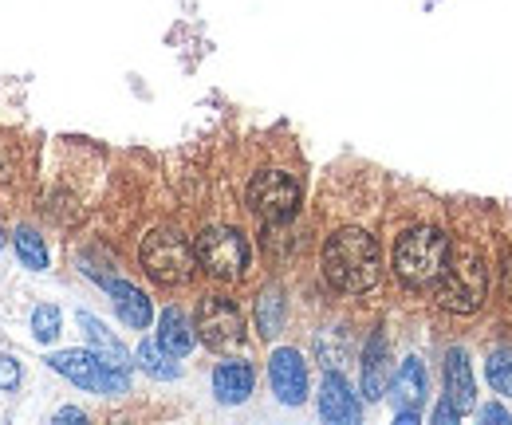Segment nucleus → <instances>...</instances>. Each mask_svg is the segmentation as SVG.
<instances>
[{
  "label": "nucleus",
  "mask_w": 512,
  "mask_h": 425,
  "mask_svg": "<svg viewBox=\"0 0 512 425\" xmlns=\"http://www.w3.org/2000/svg\"><path fill=\"white\" fill-rule=\"evenodd\" d=\"M379 272H383V260H379V244L371 233L339 229L335 237H327V244H323V276H327L331 288H339L347 296H359V292H371L379 284Z\"/></svg>",
  "instance_id": "1"
},
{
  "label": "nucleus",
  "mask_w": 512,
  "mask_h": 425,
  "mask_svg": "<svg viewBox=\"0 0 512 425\" xmlns=\"http://www.w3.org/2000/svg\"><path fill=\"white\" fill-rule=\"evenodd\" d=\"M446 264H449V237L442 229L422 225V229L402 233L398 244H394V276L406 288H414V292L434 288L442 280Z\"/></svg>",
  "instance_id": "2"
},
{
  "label": "nucleus",
  "mask_w": 512,
  "mask_h": 425,
  "mask_svg": "<svg viewBox=\"0 0 512 425\" xmlns=\"http://www.w3.org/2000/svg\"><path fill=\"white\" fill-rule=\"evenodd\" d=\"M434 292H438V304L453 315H469L485 304L489 272H485V260L473 244H449V264L442 280L434 284Z\"/></svg>",
  "instance_id": "3"
},
{
  "label": "nucleus",
  "mask_w": 512,
  "mask_h": 425,
  "mask_svg": "<svg viewBox=\"0 0 512 425\" xmlns=\"http://www.w3.org/2000/svg\"><path fill=\"white\" fill-rule=\"evenodd\" d=\"M193 264H197L193 244L182 233H174V229H154L142 241V268H146V276L166 284V288L186 284L193 276Z\"/></svg>",
  "instance_id": "4"
},
{
  "label": "nucleus",
  "mask_w": 512,
  "mask_h": 425,
  "mask_svg": "<svg viewBox=\"0 0 512 425\" xmlns=\"http://www.w3.org/2000/svg\"><path fill=\"white\" fill-rule=\"evenodd\" d=\"M193 256L213 280H241L249 268V241L237 229L213 225L193 241Z\"/></svg>",
  "instance_id": "5"
},
{
  "label": "nucleus",
  "mask_w": 512,
  "mask_h": 425,
  "mask_svg": "<svg viewBox=\"0 0 512 425\" xmlns=\"http://www.w3.org/2000/svg\"><path fill=\"white\" fill-rule=\"evenodd\" d=\"M249 205L260 221L284 225L300 213V182L284 170H260L249 182Z\"/></svg>",
  "instance_id": "6"
},
{
  "label": "nucleus",
  "mask_w": 512,
  "mask_h": 425,
  "mask_svg": "<svg viewBox=\"0 0 512 425\" xmlns=\"http://www.w3.org/2000/svg\"><path fill=\"white\" fill-rule=\"evenodd\" d=\"M48 366L91 394H127V374L107 366L95 351H60L48 359Z\"/></svg>",
  "instance_id": "7"
},
{
  "label": "nucleus",
  "mask_w": 512,
  "mask_h": 425,
  "mask_svg": "<svg viewBox=\"0 0 512 425\" xmlns=\"http://www.w3.org/2000/svg\"><path fill=\"white\" fill-rule=\"evenodd\" d=\"M193 327H197V335H201V343L209 351H233L245 339V319H241L237 304L225 300V296H205L201 307H197V323Z\"/></svg>",
  "instance_id": "8"
},
{
  "label": "nucleus",
  "mask_w": 512,
  "mask_h": 425,
  "mask_svg": "<svg viewBox=\"0 0 512 425\" xmlns=\"http://www.w3.org/2000/svg\"><path fill=\"white\" fill-rule=\"evenodd\" d=\"M268 378H272V394L284 406H300L308 398V363L296 347H280L268 359Z\"/></svg>",
  "instance_id": "9"
},
{
  "label": "nucleus",
  "mask_w": 512,
  "mask_h": 425,
  "mask_svg": "<svg viewBox=\"0 0 512 425\" xmlns=\"http://www.w3.org/2000/svg\"><path fill=\"white\" fill-rule=\"evenodd\" d=\"M320 414H323V422H331V425H355L359 418H363V406H359L355 390H351V386H347V378H343V374H335V370L323 378Z\"/></svg>",
  "instance_id": "10"
},
{
  "label": "nucleus",
  "mask_w": 512,
  "mask_h": 425,
  "mask_svg": "<svg viewBox=\"0 0 512 425\" xmlns=\"http://www.w3.org/2000/svg\"><path fill=\"white\" fill-rule=\"evenodd\" d=\"M253 382H256L253 366L241 363V359H229V363H221L213 370V394H217L221 406H241V402H249Z\"/></svg>",
  "instance_id": "11"
},
{
  "label": "nucleus",
  "mask_w": 512,
  "mask_h": 425,
  "mask_svg": "<svg viewBox=\"0 0 512 425\" xmlns=\"http://www.w3.org/2000/svg\"><path fill=\"white\" fill-rule=\"evenodd\" d=\"M446 402L457 414H469L477 402V386H473V370H469V355L461 347H453L446 355Z\"/></svg>",
  "instance_id": "12"
},
{
  "label": "nucleus",
  "mask_w": 512,
  "mask_h": 425,
  "mask_svg": "<svg viewBox=\"0 0 512 425\" xmlns=\"http://www.w3.org/2000/svg\"><path fill=\"white\" fill-rule=\"evenodd\" d=\"M390 398L398 410H422L426 402V366L422 359H406V363L394 370V382H390Z\"/></svg>",
  "instance_id": "13"
},
{
  "label": "nucleus",
  "mask_w": 512,
  "mask_h": 425,
  "mask_svg": "<svg viewBox=\"0 0 512 425\" xmlns=\"http://www.w3.org/2000/svg\"><path fill=\"white\" fill-rule=\"evenodd\" d=\"M158 343L162 351H170L174 359H186L197 343V327L190 323V315L182 307H166L158 319Z\"/></svg>",
  "instance_id": "14"
},
{
  "label": "nucleus",
  "mask_w": 512,
  "mask_h": 425,
  "mask_svg": "<svg viewBox=\"0 0 512 425\" xmlns=\"http://www.w3.org/2000/svg\"><path fill=\"white\" fill-rule=\"evenodd\" d=\"M79 327H83V335H87V343H91V351L103 359L107 366H115V370H130V351L95 319V315H87V311H79Z\"/></svg>",
  "instance_id": "15"
},
{
  "label": "nucleus",
  "mask_w": 512,
  "mask_h": 425,
  "mask_svg": "<svg viewBox=\"0 0 512 425\" xmlns=\"http://www.w3.org/2000/svg\"><path fill=\"white\" fill-rule=\"evenodd\" d=\"M386 382H390V347L383 335H371V343L363 351V394L371 402H379L386 394Z\"/></svg>",
  "instance_id": "16"
},
{
  "label": "nucleus",
  "mask_w": 512,
  "mask_h": 425,
  "mask_svg": "<svg viewBox=\"0 0 512 425\" xmlns=\"http://www.w3.org/2000/svg\"><path fill=\"white\" fill-rule=\"evenodd\" d=\"M107 292L115 296V311H119V319H123L127 327H134V331L150 327L154 307H150V300H146L134 284H127V280H111V284H107Z\"/></svg>",
  "instance_id": "17"
},
{
  "label": "nucleus",
  "mask_w": 512,
  "mask_h": 425,
  "mask_svg": "<svg viewBox=\"0 0 512 425\" xmlns=\"http://www.w3.org/2000/svg\"><path fill=\"white\" fill-rule=\"evenodd\" d=\"M134 359H138V366H142L150 378H158V382H174V378L182 374V366L174 363V355L162 351V343H150V339L138 343V355H134Z\"/></svg>",
  "instance_id": "18"
},
{
  "label": "nucleus",
  "mask_w": 512,
  "mask_h": 425,
  "mask_svg": "<svg viewBox=\"0 0 512 425\" xmlns=\"http://www.w3.org/2000/svg\"><path fill=\"white\" fill-rule=\"evenodd\" d=\"M256 327H260V335H276L284 327V296L280 292H264L256 300Z\"/></svg>",
  "instance_id": "19"
},
{
  "label": "nucleus",
  "mask_w": 512,
  "mask_h": 425,
  "mask_svg": "<svg viewBox=\"0 0 512 425\" xmlns=\"http://www.w3.org/2000/svg\"><path fill=\"white\" fill-rule=\"evenodd\" d=\"M16 256L24 260V268L32 272H44L48 268V248H44V237H36L32 229H20L16 233Z\"/></svg>",
  "instance_id": "20"
},
{
  "label": "nucleus",
  "mask_w": 512,
  "mask_h": 425,
  "mask_svg": "<svg viewBox=\"0 0 512 425\" xmlns=\"http://www.w3.org/2000/svg\"><path fill=\"white\" fill-rule=\"evenodd\" d=\"M485 374H489V382H493L497 394L512 398V347H497L489 355V363H485Z\"/></svg>",
  "instance_id": "21"
},
{
  "label": "nucleus",
  "mask_w": 512,
  "mask_h": 425,
  "mask_svg": "<svg viewBox=\"0 0 512 425\" xmlns=\"http://www.w3.org/2000/svg\"><path fill=\"white\" fill-rule=\"evenodd\" d=\"M32 335H36L40 343H52V339L60 335V311H56L52 304L32 311Z\"/></svg>",
  "instance_id": "22"
},
{
  "label": "nucleus",
  "mask_w": 512,
  "mask_h": 425,
  "mask_svg": "<svg viewBox=\"0 0 512 425\" xmlns=\"http://www.w3.org/2000/svg\"><path fill=\"white\" fill-rule=\"evenodd\" d=\"M16 382H20V366H16V359L0 355V390H16Z\"/></svg>",
  "instance_id": "23"
},
{
  "label": "nucleus",
  "mask_w": 512,
  "mask_h": 425,
  "mask_svg": "<svg viewBox=\"0 0 512 425\" xmlns=\"http://www.w3.org/2000/svg\"><path fill=\"white\" fill-rule=\"evenodd\" d=\"M481 422L485 425H509L512 418H509V410H505V406H497V402H493V406H485V410H481Z\"/></svg>",
  "instance_id": "24"
},
{
  "label": "nucleus",
  "mask_w": 512,
  "mask_h": 425,
  "mask_svg": "<svg viewBox=\"0 0 512 425\" xmlns=\"http://www.w3.org/2000/svg\"><path fill=\"white\" fill-rule=\"evenodd\" d=\"M457 418H461V414H457V410H453L449 402H442V406L434 410V422H457Z\"/></svg>",
  "instance_id": "25"
},
{
  "label": "nucleus",
  "mask_w": 512,
  "mask_h": 425,
  "mask_svg": "<svg viewBox=\"0 0 512 425\" xmlns=\"http://www.w3.org/2000/svg\"><path fill=\"white\" fill-rule=\"evenodd\" d=\"M56 422H83V410L67 406V410H60V414H56Z\"/></svg>",
  "instance_id": "26"
}]
</instances>
